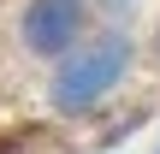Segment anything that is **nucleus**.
<instances>
[{
	"label": "nucleus",
	"instance_id": "obj_3",
	"mask_svg": "<svg viewBox=\"0 0 160 154\" xmlns=\"http://www.w3.org/2000/svg\"><path fill=\"white\" fill-rule=\"evenodd\" d=\"M154 53H160V30H154Z\"/></svg>",
	"mask_w": 160,
	"mask_h": 154
},
{
	"label": "nucleus",
	"instance_id": "obj_4",
	"mask_svg": "<svg viewBox=\"0 0 160 154\" xmlns=\"http://www.w3.org/2000/svg\"><path fill=\"white\" fill-rule=\"evenodd\" d=\"M154 154H160V142H154Z\"/></svg>",
	"mask_w": 160,
	"mask_h": 154
},
{
	"label": "nucleus",
	"instance_id": "obj_1",
	"mask_svg": "<svg viewBox=\"0 0 160 154\" xmlns=\"http://www.w3.org/2000/svg\"><path fill=\"white\" fill-rule=\"evenodd\" d=\"M131 65H137L131 30H125V24H107V30H95L83 47H71V53L53 65V77H48V107L65 113V119H89L95 107H107V101L119 95V83L131 77Z\"/></svg>",
	"mask_w": 160,
	"mask_h": 154
},
{
	"label": "nucleus",
	"instance_id": "obj_2",
	"mask_svg": "<svg viewBox=\"0 0 160 154\" xmlns=\"http://www.w3.org/2000/svg\"><path fill=\"white\" fill-rule=\"evenodd\" d=\"M95 18H101L95 0H24V12H18V47L30 59L59 65L71 47H83L95 36Z\"/></svg>",
	"mask_w": 160,
	"mask_h": 154
}]
</instances>
